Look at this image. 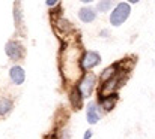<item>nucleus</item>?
<instances>
[{
  "instance_id": "obj_13",
  "label": "nucleus",
  "mask_w": 155,
  "mask_h": 139,
  "mask_svg": "<svg viewBox=\"0 0 155 139\" xmlns=\"http://www.w3.org/2000/svg\"><path fill=\"white\" fill-rule=\"evenodd\" d=\"M92 138V130H86L84 135H83V139H91Z\"/></svg>"
},
{
  "instance_id": "obj_10",
  "label": "nucleus",
  "mask_w": 155,
  "mask_h": 139,
  "mask_svg": "<svg viewBox=\"0 0 155 139\" xmlns=\"http://www.w3.org/2000/svg\"><path fill=\"white\" fill-rule=\"evenodd\" d=\"M14 109V102L9 97H2L0 99V117H6L11 111Z\"/></svg>"
},
{
  "instance_id": "obj_9",
  "label": "nucleus",
  "mask_w": 155,
  "mask_h": 139,
  "mask_svg": "<svg viewBox=\"0 0 155 139\" xmlns=\"http://www.w3.org/2000/svg\"><path fill=\"white\" fill-rule=\"evenodd\" d=\"M116 102H117V94L116 93L108 94V96H104V97L100 99V108L103 109L104 112H110L116 106Z\"/></svg>"
},
{
  "instance_id": "obj_14",
  "label": "nucleus",
  "mask_w": 155,
  "mask_h": 139,
  "mask_svg": "<svg viewBox=\"0 0 155 139\" xmlns=\"http://www.w3.org/2000/svg\"><path fill=\"white\" fill-rule=\"evenodd\" d=\"M57 3V0H45V5L47 6H54Z\"/></svg>"
},
{
  "instance_id": "obj_12",
  "label": "nucleus",
  "mask_w": 155,
  "mask_h": 139,
  "mask_svg": "<svg viewBox=\"0 0 155 139\" xmlns=\"http://www.w3.org/2000/svg\"><path fill=\"white\" fill-rule=\"evenodd\" d=\"M116 3V0H100L98 2V5H97V11L98 12H108L111 8H113V5Z\"/></svg>"
},
{
  "instance_id": "obj_8",
  "label": "nucleus",
  "mask_w": 155,
  "mask_h": 139,
  "mask_svg": "<svg viewBox=\"0 0 155 139\" xmlns=\"http://www.w3.org/2000/svg\"><path fill=\"white\" fill-rule=\"evenodd\" d=\"M97 14H98L97 9H94V8H91V6H84V8L80 9V12H78V18H80V21L89 24V23L95 21Z\"/></svg>"
},
{
  "instance_id": "obj_15",
  "label": "nucleus",
  "mask_w": 155,
  "mask_h": 139,
  "mask_svg": "<svg viewBox=\"0 0 155 139\" xmlns=\"http://www.w3.org/2000/svg\"><path fill=\"white\" fill-rule=\"evenodd\" d=\"M127 2H128V3H130V5H131V3H139V2H140V0H127Z\"/></svg>"
},
{
  "instance_id": "obj_3",
  "label": "nucleus",
  "mask_w": 155,
  "mask_h": 139,
  "mask_svg": "<svg viewBox=\"0 0 155 139\" xmlns=\"http://www.w3.org/2000/svg\"><path fill=\"white\" fill-rule=\"evenodd\" d=\"M95 85H97V75L92 73V72H87V73L78 81L77 88H78L80 94L86 99V97L92 96V93L95 90Z\"/></svg>"
},
{
  "instance_id": "obj_16",
  "label": "nucleus",
  "mask_w": 155,
  "mask_h": 139,
  "mask_svg": "<svg viewBox=\"0 0 155 139\" xmlns=\"http://www.w3.org/2000/svg\"><path fill=\"white\" fill-rule=\"evenodd\" d=\"M80 2H81V3H92L94 0H80Z\"/></svg>"
},
{
  "instance_id": "obj_11",
  "label": "nucleus",
  "mask_w": 155,
  "mask_h": 139,
  "mask_svg": "<svg viewBox=\"0 0 155 139\" xmlns=\"http://www.w3.org/2000/svg\"><path fill=\"white\" fill-rule=\"evenodd\" d=\"M83 99H84V97L80 94V91H78L77 87H75V88L71 91V94H69V100H71V105H72L74 108H81Z\"/></svg>"
},
{
  "instance_id": "obj_1",
  "label": "nucleus",
  "mask_w": 155,
  "mask_h": 139,
  "mask_svg": "<svg viewBox=\"0 0 155 139\" xmlns=\"http://www.w3.org/2000/svg\"><path fill=\"white\" fill-rule=\"evenodd\" d=\"M81 55L80 51L77 48H71V46H65L62 49L60 54V70H62V76L65 78V81L74 82L80 78L81 75Z\"/></svg>"
},
{
  "instance_id": "obj_6",
  "label": "nucleus",
  "mask_w": 155,
  "mask_h": 139,
  "mask_svg": "<svg viewBox=\"0 0 155 139\" xmlns=\"http://www.w3.org/2000/svg\"><path fill=\"white\" fill-rule=\"evenodd\" d=\"M86 118L89 124H97L101 120V112H100V103L91 102L86 108Z\"/></svg>"
},
{
  "instance_id": "obj_7",
  "label": "nucleus",
  "mask_w": 155,
  "mask_h": 139,
  "mask_svg": "<svg viewBox=\"0 0 155 139\" xmlns=\"http://www.w3.org/2000/svg\"><path fill=\"white\" fill-rule=\"evenodd\" d=\"M9 79L12 81V84H15V85H21V84H24V81H26V72H24V69L21 67V66H12L11 69H9Z\"/></svg>"
},
{
  "instance_id": "obj_5",
  "label": "nucleus",
  "mask_w": 155,
  "mask_h": 139,
  "mask_svg": "<svg viewBox=\"0 0 155 139\" xmlns=\"http://www.w3.org/2000/svg\"><path fill=\"white\" fill-rule=\"evenodd\" d=\"M5 52H6V55H8L11 60H14V61L21 60V58L24 57V48H23V45H21L20 42H17V41H9V42L5 45Z\"/></svg>"
},
{
  "instance_id": "obj_2",
  "label": "nucleus",
  "mask_w": 155,
  "mask_h": 139,
  "mask_svg": "<svg viewBox=\"0 0 155 139\" xmlns=\"http://www.w3.org/2000/svg\"><path fill=\"white\" fill-rule=\"evenodd\" d=\"M130 15H131V5L128 2H120L110 14V24L113 27H119L128 20Z\"/></svg>"
},
{
  "instance_id": "obj_4",
  "label": "nucleus",
  "mask_w": 155,
  "mask_h": 139,
  "mask_svg": "<svg viewBox=\"0 0 155 139\" xmlns=\"http://www.w3.org/2000/svg\"><path fill=\"white\" fill-rule=\"evenodd\" d=\"M100 63H101V55H100L98 52H95V51H86V52L81 55V61H80L81 70L86 72V73L91 72V69L97 67Z\"/></svg>"
}]
</instances>
